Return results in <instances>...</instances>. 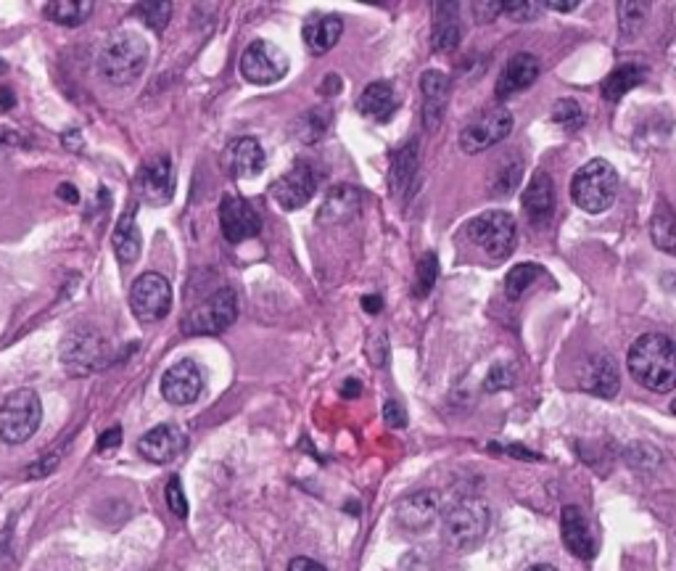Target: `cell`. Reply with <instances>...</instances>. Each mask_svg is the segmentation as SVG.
Masks as SVG:
<instances>
[{"mask_svg": "<svg viewBox=\"0 0 676 571\" xmlns=\"http://www.w3.org/2000/svg\"><path fill=\"white\" fill-rule=\"evenodd\" d=\"M521 178H523L521 154L502 156L500 164H497V170H494L492 193H494V196H510V193L518 188Z\"/></svg>", "mask_w": 676, "mask_h": 571, "instance_id": "1f68e13d", "label": "cell"}, {"mask_svg": "<svg viewBox=\"0 0 676 571\" xmlns=\"http://www.w3.org/2000/svg\"><path fill=\"white\" fill-rule=\"evenodd\" d=\"M14 93L8 88H0V112H8V109H14Z\"/></svg>", "mask_w": 676, "mask_h": 571, "instance_id": "681fc988", "label": "cell"}, {"mask_svg": "<svg viewBox=\"0 0 676 571\" xmlns=\"http://www.w3.org/2000/svg\"><path fill=\"white\" fill-rule=\"evenodd\" d=\"M241 75L254 85H272L288 75V56L270 40H254L241 56Z\"/></svg>", "mask_w": 676, "mask_h": 571, "instance_id": "8fae6325", "label": "cell"}, {"mask_svg": "<svg viewBox=\"0 0 676 571\" xmlns=\"http://www.w3.org/2000/svg\"><path fill=\"white\" fill-rule=\"evenodd\" d=\"M502 11H505L510 19H515V22H529V19L537 16L539 3H526V0H518V3H502Z\"/></svg>", "mask_w": 676, "mask_h": 571, "instance_id": "60d3db41", "label": "cell"}, {"mask_svg": "<svg viewBox=\"0 0 676 571\" xmlns=\"http://www.w3.org/2000/svg\"><path fill=\"white\" fill-rule=\"evenodd\" d=\"M365 307H368V312H378L383 307V302L378 297H365Z\"/></svg>", "mask_w": 676, "mask_h": 571, "instance_id": "f5cc1de1", "label": "cell"}, {"mask_svg": "<svg viewBox=\"0 0 676 571\" xmlns=\"http://www.w3.org/2000/svg\"><path fill=\"white\" fill-rule=\"evenodd\" d=\"M43 402L32 389H16L0 405V439L6 445H22L40 429Z\"/></svg>", "mask_w": 676, "mask_h": 571, "instance_id": "5b68a950", "label": "cell"}, {"mask_svg": "<svg viewBox=\"0 0 676 571\" xmlns=\"http://www.w3.org/2000/svg\"><path fill=\"white\" fill-rule=\"evenodd\" d=\"M135 14L151 27L154 32L167 30L169 19H172V3H138Z\"/></svg>", "mask_w": 676, "mask_h": 571, "instance_id": "74e56055", "label": "cell"}, {"mask_svg": "<svg viewBox=\"0 0 676 571\" xmlns=\"http://www.w3.org/2000/svg\"><path fill=\"white\" fill-rule=\"evenodd\" d=\"M436 278H439V260H436V254H423V260L418 262V273H415V297L426 299L434 289Z\"/></svg>", "mask_w": 676, "mask_h": 571, "instance_id": "d590c367", "label": "cell"}, {"mask_svg": "<svg viewBox=\"0 0 676 571\" xmlns=\"http://www.w3.org/2000/svg\"><path fill=\"white\" fill-rule=\"evenodd\" d=\"M265 162L267 156L262 143L257 138H251V135L236 138L233 143H228V149L222 151V170L236 180L257 178L259 172L265 170Z\"/></svg>", "mask_w": 676, "mask_h": 571, "instance_id": "2e32d148", "label": "cell"}, {"mask_svg": "<svg viewBox=\"0 0 676 571\" xmlns=\"http://www.w3.org/2000/svg\"><path fill=\"white\" fill-rule=\"evenodd\" d=\"M629 373L645 389L666 394L676 384V347L669 336L645 334L629 347Z\"/></svg>", "mask_w": 676, "mask_h": 571, "instance_id": "6da1fadb", "label": "cell"}, {"mask_svg": "<svg viewBox=\"0 0 676 571\" xmlns=\"http://www.w3.org/2000/svg\"><path fill=\"white\" fill-rule=\"evenodd\" d=\"M420 167V143L412 138L407 141L402 149L394 154V162H391V191L402 196V193L410 188V183L415 180Z\"/></svg>", "mask_w": 676, "mask_h": 571, "instance_id": "f1b7e54d", "label": "cell"}, {"mask_svg": "<svg viewBox=\"0 0 676 571\" xmlns=\"http://www.w3.org/2000/svg\"><path fill=\"white\" fill-rule=\"evenodd\" d=\"M397 109L399 98L391 82H370L368 88L362 90L360 101H357V112L362 117L373 119V122H389V117Z\"/></svg>", "mask_w": 676, "mask_h": 571, "instance_id": "603a6c76", "label": "cell"}, {"mask_svg": "<svg viewBox=\"0 0 676 571\" xmlns=\"http://www.w3.org/2000/svg\"><path fill=\"white\" fill-rule=\"evenodd\" d=\"M204 392V376L201 368L193 360H180L164 373L162 379V394L169 405H191L199 400V394Z\"/></svg>", "mask_w": 676, "mask_h": 571, "instance_id": "9a60e30c", "label": "cell"}, {"mask_svg": "<svg viewBox=\"0 0 676 571\" xmlns=\"http://www.w3.org/2000/svg\"><path fill=\"white\" fill-rule=\"evenodd\" d=\"M59 466V455H45V458H40L37 463H32L30 468H27V476L30 479H40V476H48L53 471V468Z\"/></svg>", "mask_w": 676, "mask_h": 571, "instance_id": "7bdbcfd3", "label": "cell"}, {"mask_svg": "<svg viewBox=\"0 0 676 571\" xmlns=\"http://www.w3.org/2000/svg\"><path fill=\"white\" fill-rule=\"evenodd\" d=\"M510 133H513V114L507 112L505 106H497V109L478 114L471 125H465V130L460 133V149L465 154H481V151L507 141Z\"/></svg>", "mask_w": 676, "mask_h": 571, "instance_id": "7c38bea8", "label": "cell"}, {"mask_svg": "<svg viewBox=\"0 0 676 571\" xmlns=\"http://www.w3.org/2000/svg\"><path fill=\"white\" fill-rule=\"evenodd\" d=\"M539 77V61L534 53H515L513 59L507 61L502 67L500 77H497V85H494V93L497 98H510L521 90L531 88Z\"/></svg>", "mask_w": 676, "mask_h": 571, "instance_id": "44dd1931", "label": "cell"}, {"mask_svg": "<svg viewBox=\"0 0 676 571\" xmlns=\"http://www.w3.org/2000/svg\"><path fill=\"white\" fill-rule=\"evenodd\" d=\"M119 442H122V429H119V426L103 431L101 439H98V453H109V450L119 447Z\"/></svg>", "mask_w": 676, "mask_h": 571, "instance_id": "ee69618b", "label": "cell"}, {"mask_svg": "<svg viewBox=\"0 0 676 571\" xmlns=\"http://www.w3.org/2000/svg\"><path fill=\"white\" fill-rule=\"evenodd\" d=\"M523 212L529 217L531 225L544 228L550 225L552 215H555V204H558V196H555V183L547 172H534V178L529 180V186L523 191Z\"/></svg>", "mask_w": 676, "mask_h": 571, "instance_id": "e0dca14e", "label": "cell"}, {"mask_svg": "<svg viewBox=\"0 0 676 571\" xmlns=\"http://www.w3.org/2000/svg\"><path fill=\"white\" fill-rule=\"evenodd\" d=\"M185 447V434L177 429L175 423H162V426H154L151 431H146L143 437L138 439V453L143 455L151 463H169L180 455V450Z\"/></svg>", "mask_w": 676, "mask_h": 571, "instance_id": "ffe728a7", "label": "cell"}, {"mask_svg": "<svg viewBox=\"0 0 676 571\" xmlns=\"http://www.w3.org/2000/svg\"><path fill=\"white\" fill-rule=\"evenodd\" d=\"M647 69L640 64H624V67L613 69L603 82V96L605 101H618L624 98L632 88H637L642 80H645Z\"/></svg>", "mask_w": 676, "mask_h": 571, "instance_id": "f546056e", "label": "cell"}, {"mask_svg": "<svg viewBox=\"0 0 676 571\" xmlns=\"http://www.w3.org/2000/svg\"><path fill=\"white\" fill-rule=\"evenodd\" d=\"M383 418H386V423H389L391 429H405L407 426L405 408L394 400H389L386 405H383Z\"/></svg>", "mask_w": 676, "mask_h": 571, "instance_id": "b9f144b4", "label": "cell"}, {"mask_svg": "<svg viewBox=\"0 0 676 571\" xmlns=\"http://www.w3.org/2000/svg\"><path fill=\"white\" fill-rule=\"evenodd\" d=\"M238 318V297L230 286H222L206 299H201L199 305L193 307L183 318L185 334H201L212 336L228 331Z\"/></svg>", "mask_w": 676, "mask_h": 571, "instance_id": "52a82bcc", "label": "cell"}, {"mask_svg": "<svg viewBox=\"0 0 676 571\" xmlns=\"http://www.w3.org/2000/svg\"><path fill=\"white\" fill-rule=\"evenodd\" d=\"M441 511V495L436 490H423L407 495L402 503L397 505V519L399 524L410 532H426L436 521Z\"/></svg>", "mask_w": 676, "mask_h": 571, "instance_id": "d6986e66", "label": "cell"}, {"mask_svg": "<svg viewBox=\"0 0 676 571\" xmlns=\"http://www.w3.org/2000/svg\"><path fill=\"white\" fill-rule=\"evenodd\" d=\"M434 32H431V43L434 51H455L460 40H463V27H460V6L457 3H436L434 6Z\"/></svg>", "mask_w": 676, "mask_h": 571, "instance_id": "d4e9b609", "label": "cell"}, {"mask_svg": "<svg viewBox=\"0 0 676 571\" xmlns=\"http://www.w3.org/2000/svg\"><path fill=\"white\" fill-rule=\"evenodd\" d=\"M539 275H542V267L534 265V262H521V265H515L505 278V294L507 299H521L526 291L534 286Z\"/></svg>", "mask_w": 676, "mask_h": 571, "instance_id": "836d02e7", "label": "cell"}, {"mask_svg": "<svg viewBox=\"0 0 676 571\" xmlns=\"http://www.w3.org/2000/svg\"><path fill=\"white\" fill-rule=\"evenodd\" d=\"M552 122L568 130V133H574V130L584 125V112H581V106L576 104L574 98H560L555 109H552Z\"/></svg>", "mask_w": 676, "mask_h": 571, "instance_id": "8d00e7d4", "label": "cell"}, {"mask_svg": "<svg viewBox=\"0 0 676 571\" xmlns=\"http://www.w3.org/2000/svg\"><path fill=\"white\" fill-rule=\"evenodd\" d=\"M360 212V191L354 186H336L325 196L317 220L325 225H344Z\"/></svg>", "mask_w": 676, "mask_h": 571, "instance_id": "cb8c5ba5", "label": "cell"}, {"mask_svg": "<svg viewBox=\"0 0 676 571\" xmlns=\"http://www.w3.org/2000/svg\"><path fill=\"white\" fill-rule=\"evenodd\" d=\"M130 307L140 323H159L172 307V286L162 273H143L130 289Z\"/></svg>", "mask_w": 676, "mask_h": 571, "instance_id": "9c48e42d", "label": "cell"}, {"mask_svg": "<svg viewBox=\"0 0 676 571\" xmlns=\"http://www.w3.org/2000/svg\"><path fill=\"white\" fill-rule=\"evenodd\" d=\"M220 228L228 244H243V241L259 236L262 215L241 196L225 193L220 204Z\"/></svg>", "mask_w": 676, "mask_h": 571, "instance_id": "5bb4252c", "label": "cell"}, {"mask_svg": "<svg viewBox=\"0 0 676 571\" xmlns=\"http://www.w3.org/2000/svg\"><path fill=\"white\" fill-rule=\"evenodd\" d=\"M618 368L616 360L608 355H597L589 360V365L581 373V389L597 394V397H616L618 392Z\"/></svg>", "mask_w": 676, "mask_h": 571, "instance_id": "484cf974", "label": "cell"}, {"mask_svg": "<svg viewBox=\"0 0 676 571\" xmlns=\"http://www.w3.org/2000/svg\"><path fill=\"white\" fill-rule=\"evenodd\" d=\"M111 244H114V254L122 265H133L140 257V230L135 223V209L130 207L125 215L119 217L117 228H114V236H111Z\"/></svg>", "mask_w": 676, "mask_h": 571, "instance_id": "83f0119b", "label": "cell"}, {"mask_svg": "<svg viewBox=\"0 0 676 571\" xmlns=\"http://www.w3.org/2000/svg\"><path fill=\"white\" fill-rule=\"evenodd\" d=\"M135 191L151 207H164L175 196V164L167 154L148 159L135 175Z\"/></svg>", "mask_w": 676, "mask_h": 571, "instance_id": "4fadbf2b", "label": "cell"}, {"mask_svg": "<svg viewBox=\"0 0 676 571\" xmlns=\"http://www.w3.org/2000/svg\"><path fill=\"white\" fill-rule=\"evenodd\" d=\"M420 90H423V125L434 133L447 109L449 77L439 69H428L426 75L420 77Z\"/></svg>", "mask_w": 676, "mask_h": 571, "instance_id": "7402d4cb", "label": "cell"}, {"mask_svg": "<svg viewBox=\"0 0 676 571\" xmlns=\"http://www.w3.org/2000/svg\"><path fill=\"white\" fill-rule=\"evenodd\" d=\"M560 534L566 542L568 553H574L581 561H592L597 553V542L587 516L581 513L579 505H566L560 513Z\"/></svg>", "mask_w": 676, "mask_h": 571, "instance_id": "ac0fdd59", "label": "cell"}, {"mask_svg": "<svg viewBox=\"0 0 676 571\" xmlns=\"http://www.w3.org/2000/svg\"><path fill=\"white\" fill-rule=\"evenodd\" d=\"M331 109L328 106H315V109H309L307 114H302V119L296 122V135H299V141L302 143H317L328 133V127H331Z\"/></svg>", "mask_w": 676, "mask_h": 571, "instance_id": "d6a6232c", "label": "cell"}, {"mask_svg": "<svg viewBox=\"0 0 676 571\" xmlns=\"http://www.w3.org/2000/svg\"><path fill=\"white\" fill-rule=\"evenodd\" d=\"M341 32H344V22L338 19L336 14H320L312 16L307 24H304V45H307L309 51L317 53V56H323L338 43L341 38Z\"/></svg>", "mask_w": 676, "mask_h": 571, "instance_id": "4316f807", "label": "cell"}, {"mask_svg": "<svg viewBox=\"0 0 676 571\" xmlns=\"http://www.w3.org/2000/svg\"><path fill=\"white\" fill-rule=\"evenodd\" d=\"M650 230H653V241L655 246H661L663 252L666 254H674V212H671V207L666 204V201H661L658 204V209H655L653 215V223H650Z\"/></svg>", "mask_w": 676, "mask_h": 571, "instance_id": "e575fe53", "label": "cell"}, {"mask_svg": "<svg viewBox=\"0 0 676 571\" xmlns=\"http://www.w3.org/2000/svg\"><path fill=\"white\" fill-rule=\"evenodd\" d=\"M93 14V3L90 0H56V3H48L45 6V16L56 24H64V27H80L85 24Z\"/></svg>", "mask_w": 676, "mask_h": 571, "instance_id": "4dcf8cb0", "label": "cell"}, {"mask_svg": "<svg viewBox=\"0 0 676 571\" xmlns=\"http://www.w3.org/2000/svg\"><path fill=\"white\" fill-rule=\"evenodd\" d=\"M468 238L473 244L481 246L486 252V257L492 260H505L510 257L515 249V241H518V225H515V217L510 212H502V209H492V212H484V215L473 217L468 228H465Z\"/></svg>", "mask_w": 676, "mask_h": 571, "instance_id": "ba28073f", "label": "cell"}, {"mask_svg": "<svg viewBox=\"0 0 676 571\" xmlns=\"http://www.w3.org/2000/svg\"><path fill=\"white\" fill-rule=\"evenodd\" d=\"M492 527V511L478 497H463L447 508L441 521V537L452 550H473L484 542Z\"/></svg>", "mask_w": 676, "mask_h": 571, "instance_id": "3957f363", "label": "cell"}, {"mask_svg": "<svg viewBox=\"0 0 676 571\" xmlns=\"http://www.w3.org/2000/svg\"><path fill=\"white\" fill-rule=\"evenodd\" d=\"M111 347L98 328H74L61 344V363L72 376H90L109 365Z\"/></svg>", "mask_w": 676, "mask_h": 571, "instance_id": "8992f818", "label": "cell"}, {"mask_svg": "<svg viewBox=\"0 0 676 571\" xmlns=\"http://www.w3.org/2000/svg\"><path fill=\"white\" fill-rule=\"evenodd\" d=\"M64 146H67V149H80L82 146L80 133H64Z\"/></svg>", "mask_w": 676, "mask_h": 571, "instance_id": "816d5d0a", "label": "cell"}, {"mask_svg": "<svg viewBox=\"0 0 676 571\" xmlns=\"http://www.w3.org/2000/svg\"><path fill=\"white\" fill-rule=\"evenodd\" d=\"M286 571H325V566L317 564V561H312V558L307 556H299L288 564Z\"/></svg>", "mask_w": 676, "mask_h": 571, "instance_id": "f6af8a7d", "label": "cell"}, {"mask_svg": "<svg viewBox=\"0 0 676 571\" xmlns=\"http://www.w3.org/2000/svg\"><path fill=\"white\" fill-rule=\"evenodd\" d=\"M148 56H151V48L143 35L117 32L103 45L101 56H98V69L111 85H130L146 72Z\"/></svg>", "mask_w": 676, "mask_h": 571, "instance_id": "7a4b0ae2", "label": "cell"}, {"mask_svg": "<svg viewBox=\"0 0 676 571\" xmlns=\"http://www.w3.org/2000/svg\"><path fill=\"white\" fill-rule=\"evenodd\" d=\"M542 6L550 8V11L568 14V11H576V8H579V0H566V3H560V0H550V3H542Z\"/></svg>", "mask_w": 676, "mask_h": 571, "instance_id": "7dc6e473", "label": "cell"}, {"mask_svg": "<svg viewBox=\"0 0 676 571\" xmlns=\"http://www.w3.org/2000/svg\"><path fill=\"white\" fill-rule=\"evenodd\" d=\"M529 571H558V569H555V566H550V564H537V566H531Z\"/></svg>", "mask_w": 676, "mask_h": 571, "instance_id": "db71d44e", "label": "cell"}, {"mask_svg": "<svg viewBox=\"0 0 676 571\" xmlns=\"http://www.w3.org/2000/svg\"><path fill=\"white\" fill-rule=\"evenodd\" d=\"M167 505L177 519H188V497L183 492L180 476H172L167 482Z\"/></svg>", "mask_w": 676, "mask_h": 571, "instance_id": "f35d334b", "label": "cell"}, {"mask_svg": "<svg viewBox=\"0 0 676 571\" xmlns=\"http://www.w3.org/2000/svg\"><path fill=\"white\" fill-rule=\"evenodd\" d=\"M56 193H59V199L69 201V204H77V201H80V193H77V188H74L72 183H61Z\"/></svg>", "mask_w": 676, "mask_h": 571, "instance_id": "c3c4849f", "label": "cell"}, {"mask_svg": "<svg viewBox=\"0 0 676 571\" xmlns=\"http://www.w3.org/2000/svg\"><path fill=\"white\" fill-rule=\"evenodd\" d=\"M513 384H515V373L510 365L500 363V365H494L492 371L486 373L484 386L489 389V392H500V389H507V386H513Z\"/></svg>", "mask_w": 676, "mask_h": 571, "instance_id": "ab89813d", "label": "cell"}, {"mask_svg": "<svg viewBox=\"0 0 676 571\" xmlns=\"http://www.w3.org/2000/svg\"><path fill=\"white\" fill-rule=\"evenodd\" d=\"M317 180H320V172H317L315 164L307 162V159H299L291 170L283 172L275 180V186L270 188V196L280 209L296 212V209H302L304 204L312 201L317 191Z\"/></svg>", "mask_w": 676, "mask_h": 571, "instance_id": "30bf717a", "label": "cell"}, {"mask_svg": "<svg viewBox=\"0 0 676 571\" xmlns=\"http://www.w3.org/2000/svg\"><path fill=\"white\" fill-rule=\"evenodd\" d=\"M341 392H344V397H349V400H352V397H360V392H362V384L357 379H349L344 384V389H341Z\"/></svg>", "mask_w": 676, "mask_h": 571, "instance_id": "f907efd6", "label": "cell"}, {"mask_svg": "<svg viewBox=\"0 0 676 571\" xmlns=\"http://www.w3.org/2000/svg\"><path fill=\"white\" fill-rule=\"evenodd\" d=\"M16 146H22V135L8 130V127H0V151L16 149Z\"/></svg>", "mask_w": 676, "mask_h": 571, "instance_id": "bcb514c9", "label": "cell"}, {"mask_svg": "<svg viewBox=\"0 0 676 571\" xmlns=\"http://www.w3.org/2000/svg\"><path fill=\"white\" fill-rule=\"evenodd\" d=\"M618 175L605 159H592L571 178V199L589 215H600L616 201Z\"/></svg>", "mask_w": 676, "mask_h": 571, "instance_id": "277c9868", "label": "cell"}]
</instances>
